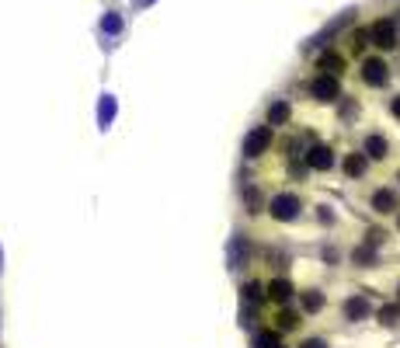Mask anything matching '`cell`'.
<instances>
[{"instance_id":"obj_1","label":"cell","mask_w":400,"mask_h":348,"mask_svg":"<svg viewBox=\"0 0 400 348\" xmlns=\"http://www.w3.org/2000/svg\"><path fill=\"white\" fill-rule=\"evenodd\" d=\"M296 213H300V199H296V195L285 192V195H275V199H271V216H275V219H293Z\"/></svg>"},{"instance_id":"obj_2","label":"cell","mask_w":400,"mask_h":348,"mask_svg":"<svg viewBox=\"0 0 400 348\" xmlns=\"http://www.w3.org/2000/svg\"><path fill=\"white\" fill-rule=\"evenodd\" d=\"M369 35H373V45H379V49H393L397 45V28L390 21H376L369 28Z\"/></svg>"},{"instance_id":"obj_3","label":"cell","mask_w":400,"mask_h":348,"mask_svg":"<svg viewBox=\"0 0 400 348\" xmlns=\"http://www.w3.org/2000/svg\"><path fill=\"white\" fill-rule=\"evenodd\" d=\"M386 77H390V74H386V63H383V60H366V63H362V80H366L369 87H383Z\"/></svg>"},{"instance_id":"obj_4","label":"cell","mask_w":400,"mask_h":348,"mask_svg":"<svg viewBox=\"0 0 400 348\" xmlns=\"http://www.w3.org/2000/svg\"><path fill=\"white\" fill-rule=\"evenodd\" d=\"M310 94H313L317 101H334V98H337V80H334V74L317 77V80L310 84Z\"/></svg>"},{"instance_id":"obj_5","label":"cell","mask_w":400,"mask_h":348,"mask_svg":"<svg viewBox=\"0 0 400 348\" xmlns=\"http://www.w3.org/2000/svg\"><path fill=\"white\" fill-rule=\"evenodd\" d=\"M268 143H271V129H268V126H261V129H254V133L247 136V146H244V153H247V157H261Z\"/></svg>"},{"instance_id":"obj_6","label":"cell","mask_w":400,"mask_h":348,"mask_svg":"<svg viewBox=\"0 0 400 348\" xmlns=\"http://www.w3.org/2000/svg\"><path fill=\"white\" fill-rule=\"evenodd\" d=\"M307 164H310L313 171H327V167L334 164V153H331L327 146H313V150L307 153Z\"/></svg>"},{"instance_id":"obj_7","label":"cell","mask_w":400,"mask_h":348,"mask_svg":"<svg viewBox=\"0 0 400 348\" xmlns=\"http://www.w3.org/2000/svg\"><path fill=\"white\" fill-rule=\"evenodd\" d=\"M397 206H400V202H397V195H393L390 188H379V192L373 195V209H376V213H397Z\"/></svg>"},{"instance_id":"obj_8","label":"cell","mask_w":400,"mask_h":348,"mask_svg":"<svg viewBox=\"0 0 400 348\" xmlns=\"http://www.w3.org/2000/svg\"><path fill=\"white\" fill-rule=\"evenodd\" d=\"M366 153H369L373 160H383V157L390 153V146H386L383 136H369V140H366Z\"/></svg>"},{"instance_id":"obj_9","label":"cell","mask_w":400,"mask_h":348,"mask_svg":"<svg viewBox=\"0 0 400 348\" xmlns=\"http://www.w3.org/2000/svg\"><path fill=\"white\" fill-rule=\"evenodd\" d=\"M268 296H271L275 303H285V300H289V296H293V285L278 279V282H271V285H268Z\"/></svg>"},{"instance_id":"obj_10","label":"cell","mask_w":400,"mask_h":348,"mask_svg":"<svg viewBox=\"0 0 400 348\" xmlns=\"http://www.w3.org/2000/svg\"><path fill=\"white\" fill-rule=\"evenodd\" d=\"M345 314H348V320H362V317L369 314V303H366L362 296H355V300L345 303Z\"/></svg>"},{"instance_id":"obj_11","label":"cell","mask_w":400,"mask_h":348,"mask_svg":"<svg viewBox=\"0 0 400 348\" xmlns=\"http://www.w3.org/2000/svg\"><path fill=\"white\" fill-rule=\"evenodd\" d=\"M345 171H348V178H359V174H366V157L362 153H352L345 160Z\"/></svg>"},{"instance_id":"obj_12","label":"cell","mask_w":400,"mask_h":348,"mask_svg":"<svg viewBox=\"0 0 400 348\" xmlns=\"http://www.w3.org/2000/svg\"><path fill=\"white\" fill-rule=\"evenodd\" d=\"M320 70L324 74H341V56H334V52H327V56H320Z\"/></svg>"},{"instance_id":"obj_13","label":"cell","mask_w":400,"mask_h":348,"mask_svg":"<svg viewBox=\"0 0 400 348\" xmlns=\"http://www.w3.org/2000/svg\"><path fill=\"white\" fill-rule=\"evenodd\" d=\"M268 119H271V122H285V119H289V105H275V108L268 111Z\"/></svg>"},{"instance_id":"obj_14","label":"cell","mask_w":400,"mask_h":348,"mask_svg":"<svg viewBox=\"0 0 400 348\" xmlns=\"http://www.w3.org/2000/svg\"><path fill=\"white\" fill-rule=\"evenodd\" d=\"M379 320H383V324H397V320H400V307H383V310H379Z\"/></svg>"},{"instance_id":"obj_15","label":"cell","mask_w":400,"mask_h":348,"mask_svg":"<svg viewBox=\"0 0 400 348\" xmlns=\"http://www.w3.org/2000/svg\"><path fill=\"white\" fill-rule=\"evenodd\" d=\"M355 261H359V265H369V261H373V251H369V248H359V251H355Z\"/></svg>"},{"instance_id":"obj_16","label":"cell","mask_w":400,"mask_h":348,"mask_svg":"<svg viewBox=\"0 0 400 348\" xmlns=\"http://www.w3.org/2000/svg\"><path fill=\"white\" fill-rule=\"evenodd\" d=\"M320 303H324V300H320L317 293H310V296L303 300V307H307V310H320Z\"/></svg>"},{"instance_id":"obj_17","label":"cell","mask_w":400,"mask_h":348,"mask_svg":"<svg viewBox=\"0 0 400 348\" xmlns=\"http://www.w3.org/2000/svg\"><path fill=\"white\" fill-rule=\"evenodd\" d=\"M300 348H327V345H324V341H320V338H310V341H303V345H300Z\"/></svg>"},{"instance_id":"obj_18","label":"cell","mask_w":400,"mask_h":348,"mask_svg":"<svg viewBox=\"0 0 400 348\" xmlns=\"http://www.w3.org/2000/svg\"><path fill=\"white\" fill-rule=\"evenodd\" d=\"M390 108H393V115H397V119H400V94L393 98V105H390Z\"/></svg>"},{"instance_id":"obj_19","label":"cell","mask_w":400,"mask_h":348,"mask_svg":"<svg viewBox=\"0 0 400 348\" xmlns=\"http://www.w3.org/2000/svg\"><path fill=\"white\" fill-rule=\"evenodd\" d=\"M271 348H282V345H271Z\"/></svg>"}]
</instances>
